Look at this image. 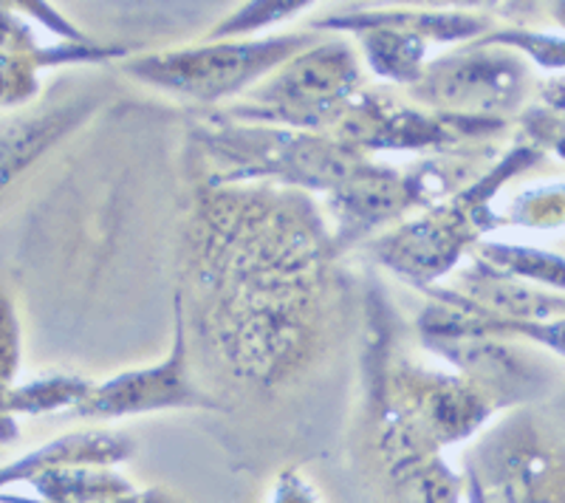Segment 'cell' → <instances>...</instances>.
<instances>
[{"mask_svg": "<svg viewBox=\"0 0 565 503\" xmlns=\"http://www.w3.org/2000/svg\"><path fill=\"white\" fill-rule=\"evenodd\" d=\"M26 79L29 74L9 54H0V105L18 103L14 97L26 94Z\"/></svg>", "mask_w": 565, "mask_h": 503, "instance_id": "obj_4", "label": "cell"}, {"mask_svg": "<svg viewBox=\"0 0 565 503\" xmlns=\"http://www.w3.org/2000/svg\"><path fill=\"white\" fill-rule=\"evenodd\" d=\"M269 503H320V497L300 475H286L277 481Z\"/></svg>", "mask_w": 565, "mask_h": 503, "instance_id": "obj_5", "label": "cell"}, {"mask_svg": "<svg viewBox=\"0 0 565 503\" xmlns=\"http://www.w3.org/2000/svg\"><path fill=\"white\" fill-rule=\"evenodd\" d=\"M559 410H563V419H565V396H563V402H559Z\"/></svg>", "mask_w": 565, "mask_h": 503, "instance_id": "obj_8", "label": "cell"}, {"mask_svg": "<svg viewBox=\"0 0 565 503\" xmlns=\"http://www.w3.org/2000/svg\"><path fill=\"white\" fill-rule=\"evenodd\" d=\"M125 450L116 439L105 436H63L52 445L29 452L12 464L0 467V490L9 484H23L32 478L43 475L49 470H63V467H108L114 461H122Z\"/></svg>", "mask_w": 565, "mask_h": 503, "instance_id": "obj_2", "label": "cell"}, {"mask_svg": "<svg viewBox=\"0 0 565 503\" xmlns=\"http://www.w3.org/2000/svg\"><path fill=\"white\" fill-rule=\"evenodd\" d=\"M529 336L537 342H546L548 349L559 351L565 356V320H552V323H529L523 325Z\"/></svg>", "mask_w": 565, "mask_h": 503, "instance_id": "obj_6", "label": "cell"}, {"mask_svg": "<svg viewBox=\"0 0 565 503\" xmlns=\"http://www.w3.org/2000/svg\"><path fill=\"white\" fill-rule=\"evenodd\" d=\"M469 503H565V447L534 419L498 430L472 456Z\"/></svg>", "mask_w": 565, "mask_h": 503, "instance_id": "obj_1", "label": "cell"}, {"mask_svg": "<svg viewBox=\"0 0 565 503\" xmlns=\"http://www.w3.org/2000/svg\"><path fill=\"white\" fill-rule=\"evenodd\" d=\"M546 99L554 105L557 110H563L565 114V79H559V83H552L546 88Z\"/></svg>", "mask_w": 565, "mask_h": 503, "instance_id": "obj_7", "label": "cell"}, {"mask_svg": "<svg viewBox=\"0 0 565 503\" xmlns=\"http://www.w3.org/2000/svg\"><path fill=\"white\" fill-rule=\"evenodd\" d=\"M63 128L65 122L57 114L3 119L0 122V190L29 162H34Z\"/></svg>", "mask_w": 565, "mask_h": 503, "instance_id": "obj_3", "label": "cell"}]
</instances>
